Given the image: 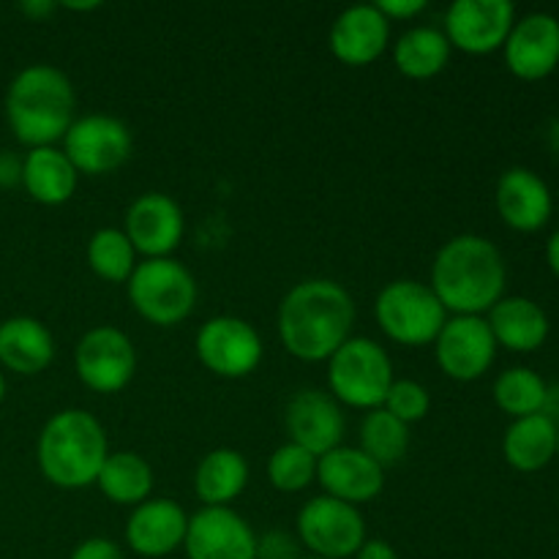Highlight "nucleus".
I'll use <instances>...</instances> for the list:
<instances>
[{
	"label": "nucleus",
	"instance_id": "obj_30",
	"mask_svg": "<svg viewBox=\"0 0 559 559\" xmlns=\"http://www.w3.org/2000/svg\"><path fill=\"white\" fill-rule=\"evenodd\" d=\"M360 451L374 459L382 469L402 462L409 451V426L393 418L388 409H371L360 420Z\"/></svg>",
	"mask_w": 559,
	"mask_h": 559
},
{
	"label": "nucleus",
	"instance_id": "obj_35",
	"mask_svg": "<svg viewBox=\"0 0 559 559\" xmlns=\"http://www.w3.org/2000/svg\"><path fill=\"white\" fill-rule=\"evenodd\" d=\"M71 559H123V551L109 538H87L71 551Z\"/></svg>",
	"mask_w": 559,
	"mask_h": 559
},
{
	"label": "nucleus",
	"instance_id": "obj_28",
	"mask_svg": "<svg viewBox=\"0 0 559 559\" xmlns=\"http://www.w3.org/2000/svg\"><path fill=\"white\" fill-rule=\"evenodd\" d=\"M451 44H448L445 33L437 27H409L402 33L396 44H393V63L409 80H431L440 74L451 60Z\"/></svg>",
	"mask_w": 559,
	"mask_h": 559
},
{
	"label": "nucleus",
	"instance_id": "obj_6",
	"mask_svg": "<svg viewBox=\"0 0 559 559\" xmlns=\"http://www.w3.org/2000/svg\"><path fill=\"white\" fill-rule=\"evenodd\" d=\"M126 289L136 314L156 328L180 325L197 306L194 276L173 257L136 262Z\"/></svg>",
	"mask_w": 559,
	"mask_h": 559
},
{
	"label": "nucleus",
	"instance_id": "obj_36",
	"mask_svg": "<svg viewBox=\"0 0 559 559\" xmlns=\"http://www.w3.org/2000/svg\"><path fill=\"white\" fill-rule=\"evenodd\" d=\"M374 5L382 11V16H385L388 22L413 20V16L424 14L426 11V0H380V3Z\"/></svg>",
	"mask_w": 559,
	"mask_h": 559
},
{
	"label": "nucleus",
	"instance_id": "obj_1",
	"mask_svg": "<svg viewBox=\"0 0 559 559\" xmlns=\"http://www.w3.org/2000/svg\"><path fill=\"white\" fill-rule=\"evenodd\" d=\"M276 322L278 338L293 358L320 364L353 338L355 300L331 278H306L284 295Z\"/></svg>",
	"mask_w": 559,
	"mask_h": 559
},
{
	"label": "nucleus",
	"instance_id": "obj_39",
	"mask_svg": "<svg viewBox=\"0 0 559 559\" xmlns=\"http://www.w3.org/2000/svg\"><path fill=\"white\" fill-rule=\"evenodd\" d=\"M55 9H58V3H52V0H25V3H20L22 14L31 16L33 22L47 20Z\"/></svg>",
	"mask_w": 559,
	"mask_h": 559
},
{
	"label": "nucleus",
	"instance_id": "obj_24",
	"mask_svg": "<svg viewBox=\"0 0 559 559\" xmlns=\"http://www.w3.org/2000/svg\"><path fill=\"white\" fill-rule=\"evenodd\" d=\"M80 173L58 145L33 147L22 158V189L38 205H63L74 197Z\"/></svg>",
	"mask_w": 559,
	"mask_h": 559
},
{
	"label": "nucleus",
	"instance_id": "obj_26",
	"mask_svg": "<svg viewBox=\"0 0 559 559\" xmlns=\"http://www.w3.org/2000/svg\"><path fill=\"white\" fill-rule=\"evenodd\" d=\"M249 486V462L233 448H216L197 464L194 491L202 508H229Z\"/></svg>",
	"mask_w": 559,
	"mask_h": 559
},
{
	"label": "nucleus",
	"instance_id": "obj_37",
	"mask_svg": "<svg viewBox=\"0 0 559 559\" xmlns=\"http://www.w3.org/2000/svg\"><path fill=\"white\" fill-rule=\"evenodd\" d=\"M22 183V158H16L11 151H0V189Z\"/></svg>",
	"mask_w": 559,
	"mask_h": 559
},
{
	"label": "nucleus",
	"instance_id": "obj_13",
	"mask_svg": "<svg viewBox=\"0 0 559 559\" xmlns=\"http://www.w3.org/2000/svg\"><path fill=\"white\" fill-rule=\"evenodd\" d=\"M435 355L442 374L451 380H480L497 358V342L486 317H448L435 338Z\"/></svg>",
	"mask_w": 559,
	"mask_h": 559
},
{
	"label": "nucleus",
	"instance_id": "obj_11",
	"mask_svg": "<svg viewBox=\"0 0 559 559\" xmlns=\"http://www.w3.org/2000/svg\"><path fill=\"white\" fill-rule=\"evenodd\" d=\"M129 126L112 115H82L74 118L60 151L69 156L80 175H109L131 156Z\"/></svg>",
	"mask_w": 559,
	"mask_h": 559
},
{
	"label": "nucleus",
	"instance_id": "obj_7",
	"mask_svg": "<svg viewBox=\"0 0 559 559\" xmlns=\"http://www.w3.org/2000/svg\"><path fill=\"white\" fill-rule=\"evenodd\" d=\"M374 320L391 342L402 347H426L435 344L448 311L431 293L429 284L415 278H399L385 284L374 300Z\"/></svg>",
	"mask_w": 559,
	"mask_h": 559
},
{
	"label": "nucleus",
	"instance_id": "obj_21",
	"mask_svg": "<svg viewBox=\"0 0 559 559\" xmlns=\"http://www.w3.org/2000/svg\"><path fill=\"white\" fill-rule=\"evenodd\" d=\"M189 513L175 500H145L126 522V544L134 555L162 559L183 549Z\"/></svg>",
	"mask_w": 559,
	"mask_h": 559
},
{
	"label": "nucleus",
	"instance_id": "obj_25",
	"mask_svg": "<svg viewBox=\"0 0 559 559\" xmlns=\"http://www.w3.org/2000/svg\"><path fill=\"white\" fill-rule=\"evenodd\" d=\"M502 456L516 473H538L557 456V424L551 415L538 413L516 418L502 437Z\"/></svg>",
	"mask_w": 559,
	"mask_h": 559
},
{
	"label": "nucleus",
	"instance_id": "obj_40",
	"mask_svg": "<svg viewBox=\"0 0 559 559\" xmlns=\"http://www.w3.org/2000/svg\"><path fill=\"white\" fill-rule=\"evenodd\" d=\"M546 265L559 278V229H555L551 238L546 240Z\"/></svg>",
	"mask_w": 559,
	"mask_h": 559
},
{
	"label": "nucleus",
	"instance_id": "obj_41",
	"mask_svg": "<svg viewBox=\"0 0 559 559\" xmlns=\"http://www.w3.org/2000/svg\"><path fill=\"white\" fill-rule=\"evenodd\" d=\"M546 136H549V145H551V151H555L557 156H559V118H557V120H551V126H549V134H546Z\"/></svg>",
	"mask_w": 559,
	"mask_h": 559
},
{
	"label": "nucleus",
	"instance_id": "obj_9",
	"mask_svg": "<svg viewBox=\"0 0 559 559\" xmlns=\"http://www.w3.org/2000/svg\"><path fill=\"white\" fill-rule=\"evenodd\" d=\"M194 349L200 364L224 380H243L262 364V338L251 322L240 317H213L197 331Z\"/></svg>",
	"mask_w": 559,
	"mask_h": 559
},
{
	"label": "nucleus",
	"instance_id": "obj_16",
	"mask_svg": "<svg viewBox=\"0 0 559 559\" xmlns=\"http://www.w3.org/2000/svg\"><path fill=\"white\" fill-rule=\"evenodd\" d=\"M183 551L189 559H257V535L233 508H202L189 516Z\"/></svg>",
	"mask_w": 559,
	"mask_h": 559
},
{
	"label": "nucleus",
	"instance_id": "obj_22",
	"mask_svg": "<svg viewBox=\"0 0 559 559\" xmlns=\"http://www.w3.org/2000/svg\"><path fill=\"white\" fill-rule=\"evenodd\" d=\"M486 322H489L497 347H506L511 353H535L544 347L551 333V322L544 306L524 295L497 300L486 314Z\"/></svg>",
	"mask_w": 559,
	"mask_h": 559
},
{
	"label": "nucleus",
	"instance_id": "obj_33",
	"mask_svg": "<svg viewBox=\"0 0 559 559\" xmlns=\"http://www.w3.org/2000/svg\"><path fill=\"white\" fill-rule=\"evenodd\" d=\"M382 409L399 418L402 424L413 426L418 420H424L431 409V396L420 382L415 380H393L391 391H388L385 404Z\"/></svg>",
	"mask_w": 559,
	"mask_h": 559
},
{
	"label": "nucleus",
	"instance_id": "obj_29",
	"mask_svg": "<svg viewBox=\"0 0 559 559\" xmlns=\"http://www.w3.org/2000/svg\"><path fill=\"white\" fill-rule=\"evenodd\" d=\"M546 402H549V385L538 371L527 366L506 369L495 380V404L513 420L544 413Z\"/></svg>",
	"mask_w": 559,
	"mask_h": 559
},
{
	"label": "nucleus",
	"instance_id": "obj_17",
	"mask_svg": "<svg viewBox=\"0 0 559 559\" xmlns=\"http://www.w3.org/2000/svg\"><path fill=\"white\" fill-rule=\"evenodd\" d=\"M284 426H287L289 442L314 453L317 459L342 445V407L331 393H322L317 388H306L289 399L284 409Z\"/></svg>",
	"mask_w": 559,
	"mask_h": 559
},
{
	"label": "nucleus",
	"instance_id": "obj_3",
	"mask_svg": "<svg viewBox=\"0 0 559 559\" xmlns=\"http://www.w3.org/2000/svg\"><path fill=\"white\" fill-rule=\"evenodd\" d=\"M74 85L49 63L25 66L5 91V120L11 134L27 151L63 142L74 123Z\"/></svg>",
	"mask_w": 559,
	"mask_h": 559
},
{
	"label": "nucleus",
	"instance_id": "obj_5",
	"mask_svg": "<svg viewBox=\"0 0 559 559\" xmlns=\"http://www.w3.org/2000/svg\"><path fill=\"white\" fill-rule=\"evenodd\" d=\"M391 355L374 338L353 336L328 360V388L338 404L353 409H380L393 385Z\"/></svg>",
	"mask_w": 559,
	"mask_h": 559
},
{
	"label": "nucleus",
	"instance_id": "obj_4",
	"mask_svg": "<svg viewBox=\"0 0 559 559\" xmlns=\"http://www.w3.org/2000/svg\"><path fill=\"white\" fill-rule=\"evenodd\" d=\"M109 456L107 431L85 409H60L44 424L36 442V462L44 478L58 489H85L96 484Z\"/></svg>",
	"mask_w": 559,
	"mask_h": 559
},
{
	"label": "nucleus",
	"instance_id": "obj_12",
	"mask_svg": "<svg viewBox=\"0 0 559 559\" xmlns=\"http://www.w3.org/2000/svg\"><path fill=\"white\" fill-rule=\"evenodd\" d=\"M516 22L511 0H456L445 11V33L451 49L467 55H491L506 47Z\"/></svg>",
	"mask_w": 559,
	"mask_h": 559
},
{
	"label": "nucleus",
	"instance_id": "obj_18",
	"mask_svg": "<svg viewBox=\"0 0 559 559\" xmlns=\"http://www.w3.org/2000/svg\"><path fill=\"white\" fill-rule=\"evenodd\" d=\"M317 484L325 489V497L358 508L380 497L385 486V469L360 448L338 445L317 459Z\"/></svg>",
	"mask_w": 559,
	"mask_h": 559
},
{
	"label": "nucleus",
	"instance_id": "obj_14",
	"mask_svg": "<svg viewBox=\"0 0 559 559\" xmlns=\"http://www.w3.org/2000/svg\"><path fill=\"white\" fill-rule=\"evenodd\" d=\"M123 233L136 254L145 260H164V257H173V251L183 240V211L173 197L162 191H147L136 197L126 211Z\"/></svg>",
	"mask_w": 559,
	"mask_h": 559
},
{
	"label": "nucleus",
	"instance_id": "obj_20",
	"mask_svg": "<svg viewBox=\"0 0 559 559\" xmlns=\"http://www.w3.org/2000/svg\"><path fill=\"white\" fill-rule=\"evenodd\" d=\"M391 41V22L382 11L371 5H349L333 20L331 25V52L338 63L371 66L385 55Z\"/></svg>",
	"mask_w": 559,
	"mask_h": 559
},
{
	"label": "nucleus",
	"instance_id": "obj_15",
	"mask_svg": "<svg viewBox=\"0 0 559 559\" xmlns=\"http://www.w3.org/2000/svg\"><path fill=\"white\" fill-rule=\"evenodd\" d=\"M506 66L524 82H540L559 66V20L546 11H533L513 22L506 38Z\"/></svg>",
	"mask_w": 559,
	"mask_h": 559
},
{
	"label": "nucleus",
	"instance_id": "obj_8",
	"mask_svg": "<svg viewBox=\"0 0 559 559\" xmlns=\"http://www.w3.org/2000/svg\"><path fill=\"white\" fill-rule=\"evenodd\" d=\"M298 540L311 557L349 559L366 544V522L355 506L322 495L300 508Z\"/></svg>",
	"mask_w": 559,
	"mask_h": 559
},
{
	"label": "nucleus",
	"instance_id": "obj_42",
	"mask_svg": "<svg viewBox=\"0 0 559 559\" xmlns=\"http://www.w3.org/2000/svg\"><path fill=\"white\" fill-rule=\"evenodd\" d=\"M63 5V9H69V11H96V9H102V3H60Z\"/></svg>",
	"mask_w": 559,
	"mask_h": 559
},
{
	"label": "nucleus",
	"instance_id": "obj_44",
	"mask_svg": "<svg viewBox=\"0 0 559 559\" xmlns=\"http://www.w3.org/2000/svg\"><path fill=\"white\" fill-rule=\"evenodd\" d=\"M557 456H559V426H557Z\"/></svg>",
	"mask_w": 559,
	"mask_h": 559
},
{
	"label": "nucleus",
	"instance_id": "obj_23",
	"mask_svg": "<svg viewBox=\"0 0 559 559\" xmlns=\"http://www.w3.org/2000/svg\"><path fill=\"white\" fill-rule=\"evenodd\" d=\"M55 338L36 317H9L0 322V369L33 377L49 369Z\"/></svg>",
	"mask_w": 559,
	"mask_h": 559
},
{
	"label": "nucleus",
	"instance_id": "obj_43",
	"mask_svg": "<svg viewBox=\"0 0 559 559\" xmlns=\"http://www.w3.org/2000/svg\"><path fill=\"white\" fill-rule=\"evenodd\" d=\"M3 399H5V374L3 369H0V404H3Z\"/></svg>",
	"mask_w": 559,
	"mask_h": 559
},
{
	"label": "nucleus",
	"instance_id": "obj_19",
	"mask_svg": "<svg viewBox=\"0 0 559 559\" xmlns=\"http://www.w3.org/2000/svg\"><path fill=\"white\" fill-rule=\"evenodd\" d=\"M495 205L506 227L516 233H538L555 213V197L538 173L527 167H511L497 180Z\"/></svg>",
	"mask_w": 559,
	"mask_h": 559
},
{
	"label": "nucleus",
	"instance_id": "obj_10",
	"mask_svg": "<svg viewBox=\"0 0 559 559\" xmlns=\"http://www.w3.org/2000/svg\"><path fill=\"white\" fill-rule=\"evenodd\" d=\"M74 371L87 391L104 396L120 393L136 371L134 344L120 328H91L74 347Z\"/></svg>",
	"mask_w": 559,
	"mask_h": 559
},
{
	"label": "nucleus",
	"instance_id": "obj_31",
	"mask_svg": "<svg viewBox=\"0 0 559 559\" xmlns=\"http://www.w3.org/2000/svg\"><path fill=\"white\" fill-rule=\"evenodd\" d=\"M87 265L109 284H126L136 267V251L123 229L102 227L87 240Z\"/></svg>",
	"mask_w": 559,
	"mask_h": 559
},
{
	"label": "nucleus",
	"instance_id": "obj_45",
	"mask_svg": "<svg viewBox=\"0 0 559 559\" xmlns=\"http://www.w3.org/2000/svg\"><path fill=\"white\" fill-rule=\"evenodd\" d=\"M300 559H322V557H311V555H306V557H300Z\"/></svg>",
	"mask_w": 559,
	"mask_h": 559
},
{
	"label": "nucleus",
	"instance_id": "obj_27",
	"mask_svg": "<svg viewBox=\"0 0 559 559\" xmlns=\"http://www.w3.org/2000/svg\"><path fill=\"white\" fill-rule=\"evenodd\" d=\"M98 491L115 506L136 508L151 500L153 491V469L140 453L118 451L109 453L102 473L96 478Z\"/></svg>",
	"mask_w": 559,
	"mask_h": 559
},
{
	"label": "nucleus",
	"instance_id": "obj_32",
	"mask_svg": "<svg viewBox=\"0 0 559 559\" xmlns=\"http://www.w3.org/2000/svg\"><path fill=\"white\" fill-rule=\"evenodd\" d=\"M267 480L276 491L298 495L317 480V456L300 445L287 442V445L276 448L267 459Z\"/></svg>",
	"mask_w": 559,
	"mask_h": 559
},
{
	"label": "nucleus",
	"instance_id": "obj_2",
	"mask_svg": "<svg viewBox=\"0 0 559 559\" xmlns=\"http://www.w3.org/2000/svg\"><path fill=\"white\" fill-rule=\"evenodd\" d=\"M502 251L484 235H456L431 262V293L451 317H484L506 298Z\"/></svg>",
	"mask_w": 559,
	"mask_h": 559
},
{
	"label": "nucleus",
	"instance_id": "obj_38",
	"mask_svg": "<svg viewBox=\"0 0 559 559\" xmlns=\"http://www.w3.org/2000/svg\"><path fill=\"white\" fill-rule=\"evenodd\" d=\"M355 559H399V555H396V549L388 544V540L366 538V544L355 551Z\"/></svg>",
	"mask_w": 559,
	"mask_h": 559
},
{
	"label": "nucleus",
	"instance_id": "obj_34",
	"mask_svg": "<svg viewBox=\"0 0 559 559\" xmlns=\"http://www.w3.org/2000/svg\"><path fill=\"white\" fill-rule=\"evenodd\" d=\"M300 540L289 533L273 530L257 538V559H300Z\"/></svg>",
	"mask_w": 559,
	"mask_h": 559
}]
</instances>
